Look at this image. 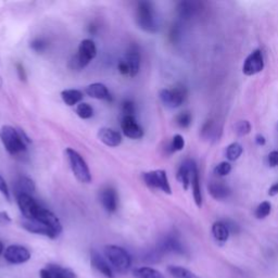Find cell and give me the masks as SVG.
I'll return each mask as SVG.
<instances>
[{
	"instance_id": "1",
	"label": "cell",
	"mask_w": 278,
	"mask_h": 278,
	"mask_svg": "<svg viewBox=\"0 0 278 278\" xmlns=\"http://www.w3.org/2000/svg\"><path fill=\"white\" fill-rule=\"evenodd\" d=\"M0 140L6 150L12 156L25 151L26 142H30L24 132L17 131L10 125H4L0 129Z\"/></svg>"
},
{
	"instance_id": "2",
	"label": "cell",
	"mask_w": 278,
	"mask_h": 278,
	"mask_svg": "<svg viewBox=\"0 0 278 278\" xmlns=\"http://www.w3.org/2000/svg\"><path fill=\"white\" fill-rule=\"evenodd\" d=\"M136 23L142 31L155 34L159 31V20L156 9L150 1H141L136 9Z\"/></svg>"
},
{
	"instance_id": "3",
	"label": "cell",
	"mask_w": 278,
	"mask_h": 278,
	"mask_svg": "<svg viewBox=\"0 0 278 278\" xmlns=\"http://www.w3.org/2000/svg\"><path fill=\"white\" fill-rule=\"evenodd\" d=\"M104 256L114 270L119 273H126L132 265V258L129 253L119 245H105Z\"/></svg>"
},
{
	"instance_id": "4",
	"label": "cell",
	"mask_w": 278,
	"mask_h": 278,
	"mask_svg": "<svg viewBox=\"0 0 278 278\" xmlns=\"http://www.w3.org/2000/svg\"><path fill=\"white\" fill-rule=\"evenodd\" d=\"M66 154L68 156L70 168H71L76 179L83 184H89L91 182V174L84 157L78 154L77 151L72 149V148H68Z\"/></svg>"
},
{
	"instance_id": "5",
	"label": "cell",
	"mask_w": 278,
	"mask_h": 278,
	"mask_svg": "<svg viewBox=\"0 0 278 278\" xmlns=\"http://www.w3.org/2000/svg\"><path fill=\"white\" fill-rule=\"evenodd\" d=\"M97 55V47L91 39H84L78 46L77 53L71 60V67L74 70L86 68Z\"/></svg>"
},
{
	"instance_id": "6",
	"label": "cell",
	"mask_w": 278,
	"mask_h": 278,
	"mask_svg": "<svg viewBox=\"0 0 278 278\" xmlns=\"http://www.w3.org/2000/svg\"><path fill=\"white\" fill-rule=\"evenodd\" d=\"M142 178L145 184L150 188L159 189V191L168 194L172 193V188H171V185L169 183L168 174L164 170L149 171V172L142 174Z\"/></svg>"
},
{
	"instance_id": "7",
	"label": "cell",
	"mask_w": 278,
	"mask_h": 278,
	"mask_svg": "<svg viewBox=\"0 0 278 278\" xmlns=\"http://www.w3.org/2000/svg\"><path fill=\"white\" fill-rule=\"evenodd\" d=\"M187 98V90L184 86H176L160 91V99L164 105L171 109L178 108Z\"/></svg>"
},
{
	"instance_id": "8",
	"label": "cell",
	"mask_w": 278,
	"mask_h": 278,
	"mask_svg": "<svg viewBox=\"0 0 278 278\" xmlns=\"http://www.w3.org/2000/svg\"><path fill=\"white\" fill-rule=\"evenodd\" d=\"M264 69V57L260 49L254 50L253 52L250 53L247 59L244 60L243 72L244 75L253 76L256 74L260 73Z\"/></svg>"
},
{
	"instance_id": "9",
	"label": "cell",
	"mask_w": 278,
	"mask_h": 278,
	"mask_svg": "<svg viewBox=\"0 0 278 278\" xmlns=\"http://www.w3.org/2000/svg\"><path fill=\"white\" fill-rule=\"evenodd\" d=\"M17 201L21 213L27 221H33L41 208L31 194H18L17 196Z\"/></svg>"
},
{
	"instance_id": "10",
	"label": "cell",
	"mask_w": 278,
	"mask_h": 278,
	"mask_svg": "<svg viewBox=\"0 0 278 278\" xmlns=\"http://www.w3.org/2000/svg\"><path fill=\"white\" fill-rule=\"evenodd\" d=\"M3 257L4 260L10 264H23L30 260L31 252L23 245L11 244L4 250Z\"/></svg>"
},
{
	"instance_id": "11",
	"label": "cell",
	"mask_w": 278,
	"mask_h": 278,
	"mask_svg": "<svg viewBox=\"0 0 278 278\" xmlns=\"http://www.w3.org/2000/svg\"><path fill=\"white\" fill-rule=\"evenodd\" d=\"M33 221L39 222V223L49 227V228L52 229L57 236L61 234V231H62L61 222H60V220L53 214L52 211L47 210V208H40L38 213H37L36 217Z\"/></svg>"
},
{
	"instance_id": "12",
	"label": "cell",
	"mask_w": 278,
	"mask_h": 278,
	"mask_svg": "<svg viewBox=\"0 0 278 278\" xmlns=\"http://www.w3.org/2000/svg\"><path fill=\"white\" fill-rule=\"evenodd\" d=\"M121 128L124 135L131 139H139L143 136V129L137 123L135 117L132 115H125L122 119Z\"/></svg>"
},
{
	"instance_id": "13",
	"label": "cell",
	"mask_w": 278,
	"mask_h": 278,
	"mask_svg": "<svg viewBox=\"0 0 278 278\" xmlns=\"http://www.w3.org/2000/svg\"><path fill=\"white\" fill-rule=\"evenodd\" d=\"M40 278H76L75 273L70 268L62 267L55 264H48L39 272Z\"/></svg>"
},
{
	"instance_id": "14",
	"label": "cell",
	"mask_w": 278,
	"mask_h": 278,
	"mask_svg": "<svg viewBox=\"0 0 278 278\" xmlns=\"http://www.w3.org/2000/svg\"><path fill=\"white\" fill-rule=\"evenodd\" d=\"M194 169H197V164L192 160H186L179 166L176 177H177L178 182L183 185L185 191H188V188L191 186V178Z\"/></svg>"
},
{
	"instance_id": "15",
	"label": "cell",
	"mask_w": 278,
	"mask_h": 278,
	"mask_svg": "<svg viewBox=\"0 0 278 278\" xmlns=\"http://www.w3.org/2000/svg\"><path fill=\"white\" fill-rule=\"evenodd\" d=\"M100 202L106 212L113 213L117 211L119 205V196L113 187H105L100 192Z\"/></svg>"
},
{
	"instance_id": "16",
	"label": "cell",
	"mask_w": 278,
	"mask_h": 278,
	"mask_svg": "<svg viewBox=\"0 0 278 278\" xmlns=\"http://www.w3.org/2000/svg\"><path fill=\"white\" fill-rule=\"evenodd\" d=\"M90 264L95 270L101 273L104 277L114 278V272L112 270V266H110L105 259L101 256L98 251H96V250H92L90 252Z\"/></svg>"
},
{
	"instance_id": "17",
	"label": "cell",
	"mask_w": 278,
	"mask_h": 278,
	"mask_svg": "<svg viewBox=\"0 0 278 278\" xmlns=\"http://www.w3.org/2000/svg\"><path fill=\"white\" fill-rule=\"evenodd\" d=\"M98 139L104 143L105 146L114 148L121 145L122 142V136L119 132L115 129L109 128V127H103L99 129L98 132Z\"/></svg>"
},
{
	"instance_id": "18",
	"label": "cell",
	"mask_w": 278,
	"mask_h": 278,
	"mask_svg": "<svg viewBox=\"0 0 278 278\" xmlns=\"http://www.w3.org/2000/svg\"><path fill=\"white\" fill-rule=\"evenodd\" d=\"M122 60L128 68L129 77H135L139 72V69H140V53L138 50H128Z\"/></svg>"
},
{
	"instance_id": "19",
	"label": "cell",
	"mask_w": 278,
	"mask_h": 278,
	"mask_svg": "<svg viewBox=\"0 0 278 278\" xmlns=\"http://www.w3.org/2000/svg\"><path fill=\"white\" fill-rule=\"evenodd\" d=\"M85 92L87 96L98 100H110L111 95L110 91L103 83H94V84L88 85L85 88Z\"/></svg>"
},
{
	"instance_id": "20",
	"label": "cell",
	"mask_w": 278,
	"mask_h": 278,
	"mask_svg": "<svg viewBox=\"0 0 278 278\" xmlns=\"http://www.w3.org/2000/svg\"><path fill=\"white\" fill-rule=\"evenodd\" d=\"M22 225L27 231H30V233L37 234V235H43V236H46V237H49L52 239H54V238L58 237V236L55 235L53 231L49 228V227L39 223V222L27 221V222H24V223H23Z\"/></svg>"
},
{
	"instance_id": "21",
	"label": "cell",
	"mask_w": 278,
	"mask_h": 278,
	"mask_svg": "<svg viewBox=\"0 0 278 278\" xmlns=\"http://www.w3.org/2000/svg\"><path fill=\"white\" fill-rule=\"evenodd\" d=\"M208 192L215 200H224L229 197L230 189L221 182H212L208 185Z\"/></svg>"
},
{
	"instance_id": "22",
	"label": "cell",
	"mask_w": 278,
	"mask_h": 278,
	"mask_svg": "<svg viewBox=\"0 0 278 278\" xmlns=\"http://www.w3.org/2000/svg\"><path fill=\"white\" fill-rule=\"evenodd\" d=\"M212 234L216 242L225 243L229 238L230 231L224 221H217L212 226Z\"/></svg>"
},
{
	"instance_id": "23",
	"label": "cell",
	"mask_w": 278,
	"mask_h": 278,
	"mask_svg": "<svg viewBox=\"0 0 278 278\" xmlns=\"http://www.w3.org/2000/svg\"><path fill=\"white\" fill-rule=\"evenodd\" d=\"M83 92L78 89H66L61 92V98L64 104L69 106H74L82 103Z\"/></svg>"
},
{
	"instance_id": "24",
	"label": "cell",
	"mask_w": 278,
	"mask_h": 278,
	"mask_svg": "<svg viewBox=\"0 0 278 278\" xmlns=\"http://www.w3.org/2000/svg\"><path fill=\"white\" fill-rule=\"evenodd\" d=\"M35 191V183L29 177H20L16 183V196L18 194H31Z\"/></svg>"
},
{
	"instance_id": "25",
	"label": "cell",
	"mask_w": 278,
	"mask_h": 278,
	"mask_svg": "<svg viewBox=\"0 0 278 278\" xmlns=\"http://www.w3.org/2000/svg\"><path fill=\"white\" fill-rule=\"evenodd\" d=\"M161 251L165 252H175V253H184V248L179 240L173 237V236H169L166 237L161 243Z\"/></svg>"
},
{
	"instance_id": "26",
	"label": "cell",
	"mask_w": 278,
	"mask_h": 278,
	"mask_svg": "<svg viewBox=\"0 0 278 278\" xmlns=\"http://www.w3.org/2000/svg\"><path fill=\"white\" fill-rule=\"evenodd\" d=\"M191 187H192V194L194 202L198 208L202 207V192H201V186H200V177H199L198 168L194 169L192 173L191 178Z\"/></svg>"
},
{
	"instance_id": "27",
	"label": "cell",
	"mask_w": 278,
	"mask_h": 278,
	"mask_svg": "<svg viewBox=\"0 0 278 278\" xmlns=\"http://www.w3.org/2000/svg\"><path fill=\"white\" fill-rule=\"evenodd\" d=\"M198 9L199 7L197 2L184 1L178 4L177 11L182 18H191L198 12Z\"/></svg>"
},
{
	"instance_id": "28",
	"label": "cell",
	"mask_w": 278,
	"mask_h": 278,
	"mask_svg": "<svg viewBox=\"0 0 278 278\" xmlns=\"http://www.w3.org/2000/svg\"><path fill=\"white\" fill-rule=\"evenodd\" d=\"M133 275L135 278H165L163 274H161L159 271L149 266L135 268V270L133 271Z\"/></svg>"
},
{
	"instance_id": "29",
	"label": "cell",
	"mask_w": 278,
	"mask_h": 278,
	"mask_svg": "<svg viewBox=\"0 0 278 278\" xmlns=\"http://www.w3.org/2000/svg\"><path fill=\"white\" fill-rule=\"evenodd\" d=\"M168 272L173 278H201L200 276L196 275L191 271H189L187 268L182 266L171 265L168 267Z\"/></svg>"
},
{
	"instance_id": "30",
	"label": "cell",
	"mask_w": 278,
	"mask_h": 278,
	"mask_svg": "<svg viewBox=\"0 0 278 278\" xmlns=\"http://www.w3.org/2000/svg\"><path fill=\"white\" fill-rule=\"evenodd\" d=\"M243 152V148L238 142H233L227 147L226 149V156L229 161H236L242 156Z\"/></svg>"
},
{
	"instance_id": "31",
	"label": "cell",
	"mask_w": 278,
	"mask_h": 278,
	"mask_svg": "<svg viewBox=\"0 0 278 278\" xmlns=\"http://www.w3.org/2000/svg\"><path fill=\"white\" fill-rule=\"evenodd\" d=\"M75 112L81 119L87 120V119H90L92 115H94V109H92V106L89 104L81 103L77 104Z\"/></svg>"
},
{
	"instance_id": "32",
	"label": "cell",
	"mask_w": 278,
	"mask_h": 278,
	"mask_svg": "<svg viewBox=\"0 0 278 278\" xmlns=\"http://www.w3.org/2000/svg\"><path fill=\"white\" fill-rule=\"evenodd\" d=\"M272 212V205L271 202L268 201H263L261 202L260 205H259L256 208V212H254V214H256V217L259 220H263L267 217L268 215L271 214Z\"/></svg>"
},
{
	"instance_id": "33",
	"label": "cell",
	"mask_w": 278,
	"mask_h": 278,
	"mask_svg": "<svg viewBox=\"0 0 278 278\" xmlns=\"http://www.w3.org/2000/svg\"><path fill=\"white\" fill-rule=\"evenodd\" d=\"M192 121V117L189 112H182L175 118V122L180 128H187L191 126Z\"/></svg>"
},
{
	"instance_id": "34",
	"label": "cell",
	"mask_w": 278,
	"mask_h": 278,
	"mask_svg": "<svg viewBox=\"0 0 278 278\" xmlns=\"http://www.w3.org/2000/svg\"><path fill=\"white\" fill-rule=\"evenodd\" d=\"M217 135L215 124L212 121H208L202 127V136L206 138H213Z\"/></svg>"
},
{
	"instance_id": "35",
	"label": "cell",
	"mask_w": 278,
	"mask_h": 278,
	"mask_svg": "<svg viewBox=\"0 0 278 278\" xmlns=\"http://www.w3.org/2000/svg\"><path fill=\"white\" fill-rule=\"evenodd\" d=\"M231 172V165L229 162H221L220 164H217L214 169V174L223 177V176H227Z\"/></svg>"
},
{
	"instance_id": "36",
	"label": "cell",
	"mask_w": 278,
	"mask_h": 278,
	"mask_svg": "<svg viewBox=\"0 0 278 278\" xmlns=\"http://www.w3.org/2000/svg\"><path fill=\"white\" fill-rule=\"evenodd\" d=\"M185 147V139L182 135L179 134H176L173 137L172 142H171V151L176 152V151H182Z\"/></svg>"
},
{
	"instance_id": "37",
	"label": "cell",
	"mask_w": 278,
	"mask_h": 278,
	"mask_svg": "<svg viewBox=\"0 0 278 278\" xmlns=\"http://www.w3.org/2000/svg\"><path fill=\"white\" fill-rule=\"evenodd\" d=\"M48 47V43L43 38H36L31 43V48L34 50V52L41 53L44 52Z\"/></svg>"
},
{
	"instance_id": "38",
	"label": "cell",
	"mask_w": 278,
	"mask_h": 278,
	"mask_svg": "<svg viewBox=\"0 0 278 278\" xmlns=\"http://www.w3.org/2000/svg\"><path fill=\"white\" fill-rule=\"evenodd\" d=\"M251 132V124L249 121H240L236 125V133L239 136H245Z\"/></svg>"
},
{
	"instance_id": "39",
	"label": "cell",
	"mask_w": 278,
	"mask_h": 278,
	"mask_svg": "<svg viewBox=\"0 0 278 278\" xmlns=\"http://www.w3.org/2000/svg\"><path fill=\"white\" fill-rule=\"evenodd\" d=\"M122 109H123L124 117L125 115H132V117H134V113H135V104H134L133 101L131 100L124 101Z\"/></svg>"
},
{
	"instance_id": "40",
	"label": "cell",
	"mask_w": 278,
	"mask_h": 278,
	"mask_svg": "<svg viewBox=\"0 0 278 278\" xmlns=\"http://www.w3.org/2000/svg\"><path fill=\"white\" fill-rule=\"evenodd\" d=\"M0 193H1L8 201L10 200V191H9V188H8V185L6 183V180L2 178L1 175H0Z\"/></svg>"
},
{
	"instance_id": "41",
	"label": "cell",
	"mask_w": 278,
	"mask_h": 278,
	"mask_svg": "<svg viewBox=\"0 0 278 278\" xmlns=\"http://www.w3.org/2000/svg\"><path fill=\"white\" fill-rule=\"evenodd\" d=\"M267 162L272 168H276V166H278V150L272 151L271 154L268 155Z\"/></svg>"
},
{
	"instance_id": "42",
	"label": "cell",
	"mask_w": 278,
	"mask_h": 278,
	"mask_svg": "<svg viewBox=\"0 0 278 278\" xmlns=\"http://www.w3.org/2000/svg\"><path fill=\"white\" fill-rule=\"evenodd\" d=\"M17 71L18 74V77H20L21 81H25L26 80V73H25V70L23 68V66L21 63H17Z\"/></svg>"
},
{
	"instance_id": "43",
	"label": "cell",
	"mask_w": 278,
	"mask_h": 278,
	"mask_svg": "<svg viewBox=\"0 0 278 278\" xmlns=\"http://www.w3.org/2000/svg\"><path fill=\"white\" fill-rule=\"evenodd\" d=\"M268 194H270L271 197H274L276 194H278V183L272 185L270 189H268Z\"/></svg>"
},
{
	"instance_id": "44",
	"label": "cell",
	"mask_w": 278,
	"mask_h": 278,
	"mask_svg": "<svg viewBox=\"0 0 278 278\" xmlns=\"http://www.w3.org/2000/svg\"><path fill=\"white\" fill-rule=\"evenodd\" d=\"M256 142L258 146H264L266 143V139L263 135H261V134H259L256 137Z\"/></svg>"
},
{
	"instance_id": "45",
	"label": "cell",
	"mask_w": 278,
	"mask_h": 278,
	"mask_svg": "<svg viewBox=\"0 0 278 278\" xmlns=\"http://www.w3.org/2000/svg\"><path fill=\"white\" fill-rule=\"evenodd\" d=\"M3 250H4V247H3V243L0 242V256L3 253Z\"/></svg>"
}]
</instances>
